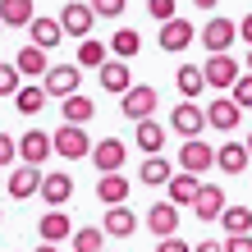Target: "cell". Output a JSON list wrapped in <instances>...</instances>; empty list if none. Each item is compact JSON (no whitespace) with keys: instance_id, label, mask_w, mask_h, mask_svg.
<instances>
[{"instance_id":"obj_29","label":"cell","mask_w":252,"mask_h":252,"mask_svg":"<svg viewBox=\"0 0 252 252\" xmlns=\"http://www.w3.org/2000/svg\"><path fill=\"white\" fill-rule=\"evenodd\" d=\"M165 138H170V133L160 128L156 120H142V124H138V147H142L147 156H160V147H165Z\"/></svg>"},{"instance_id":"obj_27","label":"cell","mask_w":252,"mask_h":252,"mask_svg":"<svg viewBox=\"0 0 252 252\" xmlns=\"http://www.w3.org/2000/svg\"><path fill=\"white\" fill-rule=\"evenodd\" d=\"M32 19H37L32 0H0V23H9V28H28Z\"/></svg>"},{"instance_id":"obj_9","label":"cell","mask_w":252,"mask_h":252,"mask_svg":"<svg viewBox=\"0 0 252 252\" xmlns=\"http://www.w3.org/2000/svg\"><path fill=\"white\" fill-rule=\"evenodd\" d=\"M41 179H46L41 165H23V160H19V170H9V197H14V202L37 197V192H41Z\"/></svg>"},{"instance_id":"obj_5","label":"cell","mask_w":252,"mask_h":252,"mask_svg":"<svg viewBox=\"0 0 252 252\" xmlns=\"http://www.w3.org/2000/svg\"><path fill=\"white\" fill-rule=\"evenodd\" d=\"M211 165H216V147L206 142V138H188V142L179 147V170L202 174V170H211Z\"/></svg>"},{"instance_id":"obj_20","label":"cell","mask_w":252,"mask_h":252,"mask_svg":"<svg viewBox=\"0 0 252 252\" xmlns=\"http://www.w3.org/2000/svg\"><path fill=\"white\" fill-rule=\"evenodd\" d=\"M252 165V156H248V142H225V147H216V170H225V174H239Z\"/></svg>"},{"instance_id":"obj_44","label":"cell","mask_w":252,"mask_h":252,"mask_svg":"<svg viewBox=\"0 0 252 252\" xmlns=\"http://www.w3.org/2000/svg\"><path fill=\"white\" fill-rule=\"evenodd\" d=\"M192 5H197V9H216L220 0H192Z\"/></svg>"},{"instance_id":"obj_18","label":"cell","mask_w":252,"mask_h":252,"mask_svg":"<svg viewBox=\"0 0 252 252\" xmlns=\"http://www.w3.org/2000/svg\"><path fill=\"white\" fill-rule=\"evenodd\" d=\"M28 32H32V46H41V51H55L69 37L60 19H32V23H28Z\"/></svg>"},{"instance_id":"obj_21","label":"cell","mask_w":252,"mask_h":252,"mask_svg":"<svg viewBox=\"0 0 252 252\" xmlns=\"http://www.w3.org/2000/svg\"><path fill=\"white\" fill-rule=\"evenodd\" d=\"M165 188H170V202L174 206H192V202H197V192H202V179H197V174H188V170H179Z\"/></svg>"},{"instance_id":"obj_45","label":"cell","mask_w":252,"mask_h":252,"mask_svg":"<svg viewBox=\"0 0 252 252\" xmlns=\"http://www.w3.org/2000/svg\"><path fill=\"white\" fill-rule=\"evenodd\" d=\"M32 252H60V248H55V243H37Z\"/></svg>"},{"instance_id":"obj_17","label":"cell","mask_w":252,"mask_h":252,"mask_svg":"<svg viewBox=\"0 0 252 252\" xmlns=\"http://www.w3.org/2000/svg\"><path fill=\"white\" fill-rule=\"evenodd\" d=\"M192 216H197V220H220V216H225V188H220V184H202L197 202H192Z\"/></svg>"},{"instance_id":"obj_19","label":"cell","mask_w":252,"mask_h":252,"mask_svg":"<svg viewBox=\"0 0 252 252\" xmlns=\"http://www.w3.org/2000/svg\"><path fill=\"white\" fill-rule=\"evenodd\" d=\"M69 197H73V179L64 170H51L46 179H41V202H46V206H64Z\"/></svg>"},{"instance_id":"obj_39","label":"cell","mask_w":252,"mask_h":252,"mask_svg":"<svg viewBox=\"0 0 252 252\" xmlns=\"http://www.w3.org/2000/svg\"><path fill=\"white\" fill-rule=\"evenodd\" d=\"M128 0H92V9H96V19H120Z\"/></svg>"},{"instance_id":"obj_8","label":"cell","mask_w":252,"mask_h":252,"mask_svg":"<svg viewBox=\"0 0 252 252\" xmlns=\"http://www.w3.org/2000/svg\"><path fill=\"white\" fill-rule=\"evenodd\" d=\"M239 120H243V106L234 96H216L211 106H206V124H211L216 133H234L239 128Z\"/></svg>"},{"instance_id":"obj_36","label":"cell","mask_w":252,"mask_h":252,"mask_svg":"<svg viewBox=\"0 0 252 252\" xmlns=\"http://www.w3.org/2000/svg\"><path fill=\"white\" fill-rule=\"evenodd\" d=\"M147 14H152L156 23H170V19H179V9H174V0H147Z\"/></svg>"},{"instance_id":"obj_30","label":"cell","mask_w":252,"mask_h":252,"mask_svg":"<svg viewBox=\"0 0 252 252\" xmlns=\"http://www.w3.org/2000/svg\"><path fill=\"white\" fill-rule=\"evenodd\" d=\"M46 83H28V87H19V96H14V106H19L23 115H37L41 106H46Z\"/></svg>"},{"instance_id":"obj_22","label":"cell","mask_w":252,"mask_h":252,"mask_svg":"<svg viewBox=\"0 0 252 252\" xmlns=\"http://www.w3.org/2000/svg\"><path fill=\"white\" fill-rule=\"evenodd\" d=\"M14 64H19V73H23V78H46V73H51L46 51H41V46H32V41H28V46L14 55Z\"/></svg>"},{"instance_id":"obj_50","label":"cell","mask_w":252,"mask_h":252,"mask_svg":"<svg viewBox=\"0 0 252 252\" xmlns=\"http://www.w3.org/2000/svg\"><path fill=\"white\" fill-rule=\"evenodd\" d=\"M0 184H5V179H0Z\"/></svg>"},{"instance_id":"obj_26","label":"cell","mask_w":252,"mask_h":252,"mask_svg":"<svg viewBox=\"0 0 252 252\" xmlns=\"http://www.w3.org/2000/svg\"><path fill=\"white\" fill-rule=\"evenodd\" d=\"M60 110H64V124H87V120L96 115V101L83 96V92H73V96L60 101Z\"/></svg>"},{"instance_id":"obj_14","label":"cell","mask_w":252,"mask_h":252,"mask_svg":"<svg viewBox=\"0 0 252 252\" xmlns=\"http://www.w3.org/2000/svg\"><path fill=\"white\" fill-rule=\"evenodd\" d=\"M124 160H128V147L120 138H106V142H96L92 147V165L101 174H115V170H124Z\"/></svg>"},{"instance_id":"obj_42","label":"cell","mask_w":252,"mask_h":252,"mask_svg":"<svg viewBox=\"0 0 252 252\" xmlns=\"http://www.w3.org/2000/svg\"><path fill=\"white\" fill-rule=\"evenodd\" d=\"M192 252H225V243H211V239H202V243H192Z\"/></svg>"},{"instance_id":"obj_40","label":"cell","mask_w":252,"mask_h":252,"mask_svg":"<svg viewBox=\"0 0 252 252\" xmlns=\"http://www.w3.org/2000/svg\"><path fill=\"white\" fill-rule=\"evenodd\" d=\"M152 252H192V243H184L179 234H170V239H156V248Z\"/></svg>"},{"instance_id":"obj_15","label":"cell","mask_w":252,"mask_h":252,"mask_svg":"<svg viewBox=\"0 0 252 252\" xmlns=\"http://www.w3.org/2000/svg\"><path fill=\"white\" fill-rule=\"evenodd\" d=\"M147 229H152V239H170V234L179 229V206H174L170 197L156 202L152 211H147Z\"/></svg>"},{"instance_id":"obj_49","label":"cell","mask_w":252,"mask_h":252,"mask_svg":"<svg viewBox=\"0 0 252 252\" xmlns=\"http://www.w3.org/2000/svg\"><path fill=\"white\" fill-rule=\"evenodd\" d=\"M0 220H5V216H0Z\"/></svg>"},{"instance_id":"obj_1","label":"cell","mask_w":252,"mask_h":252,"mask_svg":"<svg viewBox=\"0 0 252 252\" xmlns=\"http://www.w3.org/2000/svg\"><path fill=\"white\" fill-rule=\"evenodd\" d=\"M156 87L152 83H133L128 92L120 96V110H124V120H133V124H142V120H152L156 115Z\"/></svg>"},{"instance_id":"obj_13","label":"cell","mask_w":252,"mask_h":252,"mask_svg":"<svg viewBox=\"0 0 252 252\" xmlns=\"http://www.w3.org/2000/svg\"><path fill=\"white\" fill-rule=\"evenodd\" d=\"M37 234H41V243H64V239H73V220L64 216V206H51V211L37 220Z\"/></svg>"},{"instance_id":"obj_35","label":"cell","mask_w":252,"mask_h":252,"mask_svg":"<svg viewBox=\"0 0 252 252\" xmlns=\"http://www.w3.org/2000/svg\"><path fill=\"white\" fill-rule=\"evenodd\" d=\"M19 87H23V73L14 60H0V96H19Z\"/></svg>"},{"instance_id":"obj_4","label":"cell","mask_w":252,"mask_h":252,"mask_svg":"<svg viewBox=\"0 0 252 252\" xmlns=\"http://www.w3.org/2000/svg\"><path fill=\"white\" fill-rule=\"evenodd\" d=\"M170 128L174 133H184V142L188 138H202V128H206V110L197 106V101H179L170 115Z\"/></svg>"},{"instance_id":"obj_7","label":"cell","mask_w":252,"mask_h":252,"mask_svg":"<svg viewBox=\"0 0 252 252\" xmlns=\"http://www.w3.org/2000/svg\"><path fill=\"white\" fill-rule=\"evenodd\" d=\"M202 69H206V83H211V87H220V92H229V87L243 78V69H239V60H234L229 51H225V55H211V60H206Z\"/></svg>"},{"instance_id":"obj_12","label":"cell","mask_w":252,"mask_h":252,"mask_svg":"<svg viewBox=\"0 0 252 252\" xmlns=\"http://www.w3.org/2000/svg\"><path fill=\"white\" fill-rule=\"evenodd\" d=\"M41 83H46L51 96H73V92L83 87V69H78V64H51V73H46Z\"/></svg>"},{"instance_id":"obj_2","label":"cell","mask_w":252,"mask_h":252,"mask_svg":"<svg viewBox=\"0 0 252 252\" xmlns=\"http://www.w3.org/2000/svg\"><path fill=\"white\" fill-rule=\"evenodd\" d=\"M51 138H55V156H64V160H83V156H92V138L83 133V124H60Z\"/></svg>"},{"instance_id":"obj_37","label":"cell","mask_w":252,"mask_h":252,"mask_svg":"<svg viewBox=\"0 0 252 252\" xmlns=\"http://www.w3.org/2000/svg\"><path fill=\"white\" fill-rule=\"evenodd\" d=\"M229 96H234V101H239V106H243V110H252V73H243V78H239V83H234V87H229Z\"/></svg>"},{"instance_id":"obj_43","label":"cell","mask_w":252,"mask_h":252,"mask_svg":"<svg viewBox=\"0 0 252 252\" xmlns=\"http://www.w3.org/2000/svg\"><path fill=\"white\" fill-rule=\"evenodd\" d=\"M239 37L248 41V46H252V14H248V19H239Z\"/></svg>"},{"instance_id":"obj_24","label":"cell","mask_w":252,"mask_h":252,"mask_svg":"<svg viewBox=\"0 0 252 252\" xmlns=\"http://www.w3.org/2000/svg\"><path fill=\"white\" fill-rule=\"evenodd\" d=\"M96 197L106 202V206H124L128 202V179H124L120 170H115V174H101V179H96Z\"/></svg>"},{"instance_id":"obj_32","label":"cell","mask_w":252,"mask_h":252,"mask_svg":"<svg viewBox=\"0 0 252 252\" xmlns=\"http://www.w3.org/2000/svg\"><path fill=\"white\" fill-rule=\"evenodd\" d=\"M106 239H110L106 229L83 225V229H73V252H106Z\"/></svg>"},{"instance_id":"obj_10","label":"cell","mask_w":252,"mask_h":252,"mask_svg":"<svg viewBox=\"0 0 252 252\" xmlns=\"http://www.w3.org/2000/svg\"><path fill=\"white\" fill-rule=\"evenodd\" d=\"M60 23H64V32L69 37H92V23H96V9L92 5H78V0H69V5L60 9Z\"/></svg>"},{"instance_id":"obj_41","label":"cell","mask_w":252,"mask_h":252,"mask_svg":"<svg viewBox=\"0 0 252 252\" xmlns=\"http://www.w3.org/2000/svg\"><path fill=\"white\" fill-rule=\"evenodd\" d=\"M225 252H252V234H229V239H225Z\"/></svg>"},{"instance_id":"obj_48","label":"cell","mask_w":252,"mask_h":252,"mask_svg":"<svg viewBox=\"0 0 252 252\" xmlns=\"http://www.w3.org/2000/svg\"><path fill=\"white\" fill-rule=\"evenodd\" d=\"M0 32H5V23H0Z\"/></svg>"},{"instance_id":"obj_11","label":"cell","mask_w":252,"mask_h":252,"mask_svg":"<svg viewBox=\"0 0 252 252\" xmlns=\"http://www.w3.org/2000/svg\"><path fill=\"white\" fill-rule=\"evenodd\" d=\"M96 78H101V92H110V96H124L128 87H133V73H128V60H120V55L101 64V69H96Z\"/></svg>"},{"instance_id":"obj_6","label":"cell","mask_w":252,"mask_h":252,"mask_svg":"<svg viewBox=\"0 0 252 252\" xmlns=\"http://www.w3.org/2000/svg\"><path fill=\"white\" fill-rule=\"evenodd\" d=\"M46 156H55V138H46L41 128H28L19 138V160L23 165H46Z\"/></svg>"},{"instance_id":"obj_47","label":"cell","mask_w":252,"mask_h":252,"mask_svg":"<svg viewBox=\"0 0 252 252\" xmlns=\"http://www.w3.org/2000/svg\"><path fill=\"white\" fill-rule=\"evenodd\" d=\"M248 73H252V51H248Z\"/></svg>"},{"instance_id":"obj_51","label":"cell","mask_w":252,"mask_h":252,"mask_svg":"<svg viewBox=\"0 0 252 252\" xmlns=\"http://www.w3.org/2000/svg\"><path fill=\"white\" fill-rule=\"evenodd\" d=\"M106 252H110V248H106Z\"/></svg>"},{"instance_id":"obj_3","label":"cell","mask_w":252,"mask_h":252,"mask_svg":"<svg viewBox=\"0 0 252 252\" xmlns=\"http://www.w3.org/2000/svg\"><path fill=\"white\" fill-rule=\"evenodd\" d=\"M197 41H202L211 55H225L234 41H239V23H229V19H211V23L197 32Z\"/></svg>"},{"instance_id":"obj_25","label":"cell","mask_w":252,"mask_h":252,"mask_svg":"<svg viewBox=\"0 0 252 252\" xmlns=\"http://www.w3.org/2000/svg\"><path fill=\"white\" fill-rule=\"evenodd\" d=\"M174 87H179V96L192 101V96H202L211 83H206V69H197V64H179V73H174Z\"/></svg>"},{"instance_id":"obj_33","label":"cell","mask_w":252,"mask_h":252,"mask_svg":"<svg viewBox=\"0 0 252 252\" xmlns=\"http://www.w3.org/2000/svg\"><path fill=\"white\" fill-rule=\"evenodd\" d=\"M220 225H225V234H252V211L248 206H225Z\"/></svg>"},{"instance_id":"obj_28","label":"cell","mask_w":252,"mask_h":252,"mask_svg":"<svg viewBox=\"0 0 252 252\" xmlns=\"http://www.w3.org/2000/svg\"><path fill=\"white\" fill-rule=\"evenodd\" d=\"M174 174H179V170H174L165 156H147V160H142V174H138V179H142V184H152V188H160V184H170Z\"/></svg>"},{"instance_id":"obj_38","label":"cell","mask_w":252,"mask_h":252,"mask_svg":"<svg viewBox=\"0 0 252 252\" xmlns=\"http://www.w3.org/2000/svg\"><path fill=\"white\" fill-rule=\"evenodd\" d=\"M14 160H19V138H9V133H0V170H9Z\"/></svg>"},{"instance_id":"obj_23","label":"cell","mask_w":252,"mask_h":252,"mask_svg":"<svg viewBox=\"0 0 252 252\" xmlns=\"http://www.w3.org/2000/svg\"><path fill=\"white\" fill-rule=\"evenodd\" d=\"M101 229H106L110 239H128V234L138 229V216H133L128 206H106V220H101Z\"/></svg>"},{"instance_id":"obj_46","label":"cell","mask_w":252,"mask_h":252,"mask_svg":"<svg viewBox=\"0 0 252 252\" xmlns=\"http://www.w3.org/2000/svg\"><path fill=\"white\" fill-rule=\"evenodd\" d=\"M248 156H252V133H248Z\"/></svg>"},{"instance_id":"obj_34","label":"cell","mask_w":252,"mask_h":252,"mask_svg":"<svg viewBox=\"0 0 252 252\" xmlns=\"http://www.w3.org/2000/svg\"><path fill=\"white\" fill-rule=\"evenodd\" d=\"M78 60H83V69H101L106 64V46H101L96 37H83L78 41Z\"/></svg>"},{"instance_id":"obj_16","label":"cell","mask_w":252,"mask_h":252,"mask_svg":"<svg viewBox=\"0 0 252 252\" xmlns=\"http://www.w3.org/2000/svg\"><path fill=\"white\" fill-rule=\"evenodd\" d=\"M156 41H160V51H188L192 46V23L188 19H170V23H160V32H156Z\"/></svg>"},{"instance_id":"obj_31","label":"cell","mask_w":252,"mask_h":252,"mask_svg":"<svg viewBox=\"0 0 252 252\" xmlns=\"http://www.w3.org/2000/svg\"><path fill=\"white\" fill-rule=\"evenodd\" d=\"M110 51L120 55V60H133V55L142 51V37L133 32V28H115V37H110Z\"/></svg>"}]
</instances>
